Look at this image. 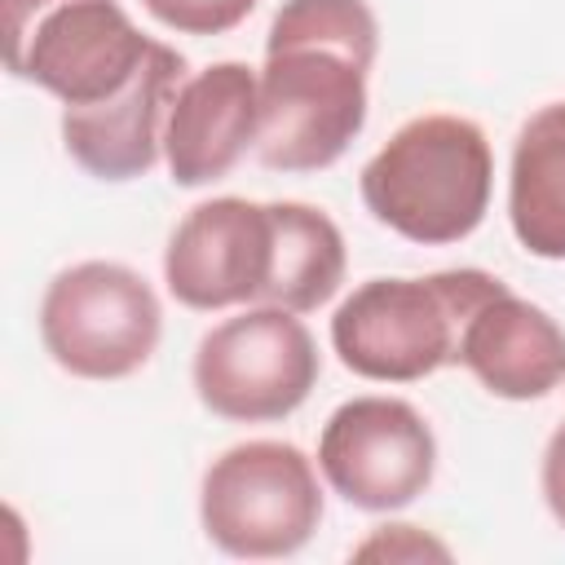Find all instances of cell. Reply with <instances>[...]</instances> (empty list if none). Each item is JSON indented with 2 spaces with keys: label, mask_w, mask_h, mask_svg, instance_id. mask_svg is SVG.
I'll return each instance as SVG.
<instances>
[{
  "label": "cell",
  "mask_w": 565,
  "mask_h": 565,
  "mask_svg": "<svg viewBox=\"0 0 565 565\" xmlns=\"http://www.w3.org/2000/svg\"><path fill=\"white\" fill-rule=\"evenodd\" d=\"M455 362H463L494 397H547L565 380V331L539 305L499 291L468 318Z\"/></svg>",
  "instance_id": "cell-12"
},
{
  "label": "cell",
  "mask_w": 565,
  "mask_h": 565,
  "mask_svg": "<svg viewBox=\"0 0 565 565\" xmlns=\"http://www.w3.org/2000/svg\"><path fill=\"white\" fill-rule=\"evenodd\" d=\"M490 141L463 115H419L402 124L362 168L366 212L424 247L468 238L490 207Z\"/></svg>",
  "instance_id": "cell-2"
},
{
  "label": "cell",
  "mask_w": 565,
  "mask_h": 565,
  "mask_svg": "<svg viewBox=\"0 0 565 565\" xmlns=\"http://www.w3.org/2000/svg\"><path fill=\"white\" fill-rule=\"evenodd\" d=\"M185 57L154 40L141 71L115 97L97 106H66L62 110V141L71 159L102 177V181H132L154 168L172 97L181 88Z\"/></svg>",
  "instance_id": "cell-10"
},
{
  "label": "cell",
  "mask_w": 565,
  "mask_h": 565,
  "mask_svg": "<svg viewBox=\"0 0 565 565\" xmlns=\"http://www.w3.org/2000/svg\"><path fill=\"white\" fill-rule=\"evenodd\" d=\"M380 26L366 0H282L265 40L256 154L274 172L331 168L366 124Z\"/></svg>",
  "instance_id": "cell-1"
},
{
  "label": "cell",
  "mask_w": 565,
  "mask_h": 565,
  "mask_svg": "<svg viewBox=\"0 0 565 565\" xmlns=\"http://www.w3.org/2000/svg\"><path fill=\"white\" fill-rule=\"evenodd\" d=\"M163 309L154 287L119 260H79L62 269L40 305L49 358L79 380H124L159 344Z\"/></svg>",
  "instance_id": "cell-6"
},
{
  "label": "cell",
  "mask_w": 565,
  "mask_h": 565,
  "mask_svg": "<svg viewBox=\"0 0 565 565\" xmlns=\"http://www.w3.org/2000/svg\"><path fill=\"white\" fill-rule=\"evenodd\" d=\"M543 499L552 516L565 525V424L547 437V450H543Z\"/></svg>",
  "instance_id": "cell-17"
},
{
  "label": "cell",
  "mask_w": 565,
  "mask_h": 565,
  "mask_svg": "<svg viewBox=\"0 0 565 565\" xmlns=\"http://www.w3.org/2000/svg\"><path fill=\"white\" fill-rule=\"evenodd\" d=\"M353 556H362V561H371V556H388V561H424V556H437V561H446L450 552L437 543V539H428V534H419L415 525H384L375 539H366Z\"/></svg>",
  "instance_id": "cell-16"
},
{
  "label": "cell",
  "mask_w": 565,
  "mask_h": 565,
  "mask_svg": "<svg viewBox=\"0 0 565 565\" xmlns=\"http://www.w3.org/2000/svg\"><path fill=\"white\" fill-rule=\"evenodd\" d=\"M260 128V75L243 62H216L185 79L172 97L163 154L177 185L221 181Z\"/></svg>",
  "instance_id": "cell-11"
},
{
  "label": "cell",
  "mask_w": 565,
  "mask_h": 565,
  "mask_svg": "<svg viewBox=\"0 0 565 565\" xmlns=\"http://www.w3.org/2000/svg\"><path fill=\"white\" fill-rule=\"evenodd\" d=\"M269 207L278 225V260H274V282L265 291V305L309 313L327 305L344 282V238L335 221L309 203L278 199Z\"/></svg>",
  "instance_id": "cell-14"
},
{
  "label": "cell",
  "mask_w": 565,
  "mask_h": 565,
  "mask_svg": "<svg viewBox=\"0 0 565 565\" xmlns=\"http://www.w3.org/2000/svg\"><path fill=\"white\" fill-rule=\"evenodd\" d=\"M508 221L530 256L565 260V102L534 110L516 132Z\"/></svg>",
  "instance_id": "cell-13"
},
{
  "label": "cell",
  "mask_w": 565,
  "mask_h": 565,
  "mask_svg": "<svg viewBox=\"0 0 565 565\" xmlns=\"http://www.w3.org/2000/svg\"><path fill=\"white\" fill-rule=\"evenodd\" d=\"M318 384V344L309 327L278 305L225 318L199 340L194 388L199 402L234 424L282 419Z\"/></svg>",
  "instance_id": "cell-7"
},
{
  "label": "cell",
  "mask_w": 565,
  "mask_h": 565,
  "mask_svg": "<svg viewBox=\"0 0 565 565\" xmlns=\"http://www.w3.org/2000/svg\"><path fill=\"white\" fill-rule=\"evenodd\" d=\"M327 486L366 512H393L419 499L437 468V441L424 415L402 397H353L331 411L318 437Z\"/></svg>",
  "instance_id": "cell-8"
},
{
  "label": "cell",
  "mask_w": 565,
  "mask_h": 565,
  "mask_svg": "<svg viewBox=\"0 0 565 565\" xmlns=\"http://www.w3.org/2000/svg\"><path fill=\"white\" fill-rule=\"evenodd\" d=\"M203 534L225 556L269 561L300 552L322 521L318 472L291 441L230 446L203 472Z\"/></svg>",
  "instance_id": "cell-5"
},
{
  "label": "cell",
  "mask_w": 565,
  "mask_h": 565,
  "mask_svg": "<svg viewBox=\"0 0 565 565\" xmlns=\"http://www.w3.org/2000/svg\"><path fill=\"white\" fill-rule=\"evenodd\" d=\"M278 225L269 203L207 199L185 212L163 252V282L185 309H225L260 300L274 282Z\"/></svg>",
  "instance_id": "cell-9"
},
{
  "label": "cell",
  "mask_w": 565,
  "mask_h": 565,
  "mask_svg": "<svg viewBox=\"0 0 565 565\" xmlns=\"http://www.w3.org/2000/svg\"><path fill=\"white\" fill-rule=\"evenodd\" d=\"M141 4L154 22L181 35H225L256 9V0H141Z\"/></svg>",
  "instance_id": "cell-15"
},
{
  "label": "cell",
  "mask_w": 565,
  "mask_h": 565,
  "mask_svg": "<svg viewBox=\"0 0 565 565\" xmlns=\"http://www.w3.org/2000/svg\"><path fill=\"white\" fill-rule=\"evenodd\" d=\"M0 9L9 71L62 106L115 97L154 49L119 0H0Z\"/></svg>",
  "instance_id": "cell-4"
},
{
  "label": "cell",
  "mask_w": 565,
  "mask_h": 565,
  "mask_svg": "<svg viewBox=\"0 0 565 565\" xmlns=\"http://www.w3.org/2000/svg\"><path fill=\"white\" fill-rule=\"evenodd\" d=\"M508 291L486 269H441L428 278H371L331 318L340 362L362 380L411 384L459 358L468 318Z\"/></svg>",
  "instance_id": "cell-3"
}]
</instances>
